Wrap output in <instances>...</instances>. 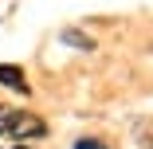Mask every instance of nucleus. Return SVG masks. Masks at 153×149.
Masks as SVG:
<instances>
[{
	"instance_id": "f257e3e1",
	"label": "nucleus",
	"mask_w": 153,
	"mask_h": 149,
	"mask_svg": "<svg viewBox=\"0 0 153 149\" xmlns=\"http://www.w3.org/2000/svg\"><path fill=\"white\" fill-rule=\"evenodd\" d=\"M0 133H8V137H43L47 126L39 122L36 114H24V110H12V106H0Z\"/></svg>"
},
{
	"instance_id": "f03ea898",
	"label": "nucleus",
	"mask_w": 153,
	"mask_h": 149,
	"mask_svg": "<svg viewBox=\"0 0 153 149\" xmlns=\"http://www.w3.org/2000/svg\"><path fill=\"white\" fill-rule=\"evenodd\" d=\"M0 82H4L8 90L27 94V79H24V71H20V67H12V63H0Z\"/></svg>"
},
{
	"instance_id": "7ed1b4c3",
	"label": "nucleus",
	"mask_w": 153,
	"mask_h": 149,
	"mask_svg": "<svg viewBox=\"0 0 153 149\" xmlns=\"http://www.w3.org/2000/svg\"><path fill=\"white\" fill-rule=\"evenodd\" d=\"M63 43H71V47H82V51H90V47H94V39H90V36H82V32H71V27L63 32Z\"/></svg>"
},
{
	"instance_id": "20e7f679",
	"label": "nucleus",
	"mask_w": 153,
	"mask_h": 149,
	"mask_svg": "<svg viewBox=\"0 0 153 149\" xmlns=\"http://www.w3.org/2000/svg\"><path fill=\"white\" fill-rule=\"evenodd\" d=\"M75 149H106V145H102V141H94V137H82Z\"/></svg>"
},
{
	"instance_id": "39448f33",
	"label": "nucleus",
	"mask_w": 153,
	"mask_h": 149,
	"mask_svg": "<svg viewBox=\"0 0 153 149\" xmlns=\"http://www.w3.org/2000/svg\"><path fill=\"white\" fill-rule=\"evenodd\" d=\"M141 149H153V130H149V133L141 137Z\"/></svg>"
},
{
	"instance_id": "423d86ee",
	"label": "nucleus",
	"mask_w": 153,
	"mask_h": 149,
	"mask_svg": "<svg viewBox=\"0 0 153 149\" xmlns=\"http://www.w3.org/2000/svg\"><path fill=\"white\" fill-rule=\"evenodd\" d=\"M16 149H27V145H16Z\"/></svg>"
}]
</instances>
